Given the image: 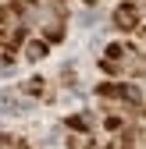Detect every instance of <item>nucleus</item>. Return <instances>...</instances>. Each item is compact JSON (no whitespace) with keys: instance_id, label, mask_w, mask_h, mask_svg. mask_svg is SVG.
Masks as SVG:
<instances>
[{"instance_id":"1","label":"nucleus","mask_w":146,"mask_h":149,"mask_svg":"<svg viewBox=\"0 0 146 149\" xmlns=\"http://www.w3.org/2000/svg\"><path fill=\"white\" fill-rule=\"evenodd\" d=\"M100 68L107 74H146V57L132 43H111L103 61H100Z\"/></svg>"},{"instance_id":"2","label":"nucleus","mask_w":146,"mask_h":149,"mask_svg":"<svg viewBox=\"0 0 146 149\" xmlns=\"http://www.w3.org/2000/svg\"><path fill=\"white\" fill-rule=\"evenodd\" d=\"M96 96L146 117V92H142L139 85H128V82H103V85H96Z\"/></svg>"},{"instance_id":"3","label":"nucleus","mask_w":146,"mask_h":149,"mask_svg":"<svg viewBox=\"0 0 146 149\" xmlns=\"http://www.w3.org/2000/svg\"><path fill=\"white\" fill-rule=\"evenodd\" d=\"M139 22H142V11H139L135 4H121V7L114 11V29H121V32L139 29Z\"/></svg>"},{"instance_id":"4","label":"nucleus","mask_w":146,"mask_h":149,"mask_svg":"<svg viewBox=\"0 0 146 149\" xmlns=\"http://www.w3.org/2000/svg\"><path fill=\"white\" fill-rule=\"evenodd\" d=\"M46 50H50L46 39H32V43L25 46V57H29V61H43V57H46Z\"/></svg>"},{"instance_id":"5","label":"nucleus","mask_w":146,"mask_h":149,"mask_svg":"<svg viewBox=\"0 0 146 149\" xmlns=\"http://www.w3.org/2000/svg\"><path fill=\"white\" fill-rule=\"evenodd\" d=\"M68 149H96V142H93L89 132H75V135L68 139Z\"/></svg>"},{"instance_id":"6","label":"nucleus","mask_w":146,"mask_h":149,"mask_svg":"<svg viewBox=\"0 0 146 149\" xmlns=\"http://www.w3.org/2000/svg\"><path fill=\"white\" fill-rule=\"evenodd\" d=\"M64 124L71 128V132H89V128H93V117H89V114H75V117H68Z\"/></svg>"},{"instance_id":"7","label":"nucleus","mask_w":146,"mask_h":149,"mask_svg":"<svg viewBox=\"0 0 146 149\" xmlns=\"http://www.w3.org/2000/svg\"><path fill=\"white\" fill-rule=\"evenodd\" d=\"M25 92H36V96H39V92H46V82H43V78H32V82L25 85Z\"/></svg>"},{"instance_id":"8","label":"nucleus","mask_w":146,"mask_h":149,"mask_svg":"<svg viewBox=\"0 0 146 149\" xmlns=\"http://www.w3.org/2000/svg\"><path fill=\"white\" fill-rule=\"evenodd\" d=\"M86 4H100V0H86Z\"/></svg>"}]
</instances>
